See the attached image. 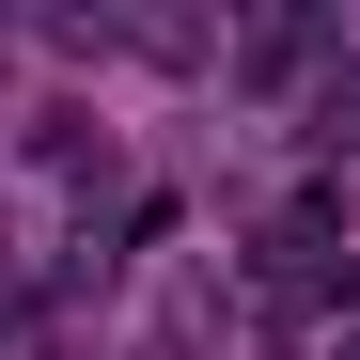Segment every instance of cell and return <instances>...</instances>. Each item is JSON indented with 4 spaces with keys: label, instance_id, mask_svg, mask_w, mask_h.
<instances>
[{
    "label": "cell",
    "instance_id": "obj_1",
    "mask_svg": "<svg viewBox=\"0 0 360 360\" xmlns=\"http://www.w3.org/2000/svg\"><path fill=\"white\" fill-rule=\"evenodd\" d=\"M329 360H360V314H345V329H329Z\"/></svg>",
    "mask_w": 360,
    "mask_h": 360
}]
</instances>
